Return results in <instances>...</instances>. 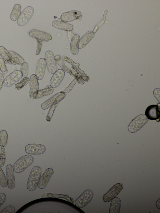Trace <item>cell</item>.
Instances as JSON below:
<instances>
[{
    "label": "cell",
    "instance_id": "603a6c76",
    "mask_svg": "<svg viewBox=\"0 0 160 213\" xmlns=\"http://www.w3.org/2000/svg\"><path fill=\"white\" fill-rule=\"evenodd\" d=\"M9 52L11 55V64L21 65L25 62L24 59L18 53L12 51H10Z\"/></svg>",
    "mask_w": 160,
    "mask_h": 213
},
{
    "label": "cell",
    "instance_id": "2e32d148",
    "mask_svg": "<svg viewBox=\"0 0 160 213\" xmlns=\"http://www.w3.org/2000/svg\"><path fill=\"white\" fill-rule=\"evenodd\" d=\"M6 175L8 186L10 189H13L15 186L14 171L12 165L9 164L6 166Z\"/></svg>",
    "mask_w": 160,
    "mask_h": 213
},
{
    "label": "cell",
    "instance_id": "836d02e7",
    "mask_svg": "<svg viewBox=\"0 0 160 213\" xmlns=\"http://www.w3.org/2000/svg\"><path fill=\"white\" fill-rule=\"evenodd\" d=\"M20 71L22 74L23 78L27 77L28 72V65L27 62H24L21 65Z\"/></svg>",
    "mask_w": 160,
    "mask_h": 213
},
{
    "label": "cell",
    "instance_id": "e575fe53",
    "mask_svg": "<svg viewBox=\"0 0 160 213\" xmlns=\"http://www.w3.org/2000/svg\"><path fill=\"white\" fill-rule=\"evenodd\" d=\"M77 82V80L75 78L70 84L63 91L61 92L64 93L65 95H66L72 89L75 84Z\"/></svg>",
    "mask_w": 160,
    "mask_h": 213
},
{
    "label": "cell",
    "instance_id": "d4e9b609",
    "mask_svg": "<svg viewBox=\"0 0 160 213\" xmlns=\"http://www.w3.org/2000/svg\"><path fill=\"white\" fill-rule=\"evenodd\" d=\"M53 91V88L50 85H48L45 88L38 90L35 99H38L49 95L51 94Z\"/></svg>",
    "mask_w": 160,
    "mask_h": 213
},
{
    "label": "cell",
    "instance_id": "9c48e42d",
    "mask_svg": "<svg viewBox=\"0 0 160 213\" xmlns=\"http://www.w3.org/2000/svg\"><path fill=\"white\" fill-rule=\"evenodd\" d=\"M22 74L20 70L14 71L7 76L4 79L3 84L7 87H10L20 80Z\"/></svg>",
    "mask_w": 160,
    "mask_h": 213
},
{
    "label": "cell",
    "instance_id": "9a60e30c",
    "mask_svg": "<svg viewBox=\"0 0 160 213\" xmlns=\"http://www.w3.org/2000/svg\"><path fill=\"white\" fill-rule=\"evenodd\" d=\"M30 97L35 99L38 90V80L35 74L32 75L30 78Z\"/></svg>",
    "mask_w": 160,
    "mask_h": 213
},
{
    "label": "cell",
    "instance_id": "74e56055",
    "mask_svg": "<svg viewBox=\"0 0 160 213\" xmlns=\"http://www.w3.org/2000/svg\"><path fill=\"white\" fill-rule=\"evenodd\" d=\"M37 47L36 55H38L40 53L42 46V41L37 39Z\"/></svg>",
    "mask_w": 160,
    "mask_h": 213
},
{
    "label": "cell",
    "instance_id": "4dcf8cb0",
    "mask_svg": "<svg viewBox=\"0 0 160 213\" xmlns=\"http://www.w3.org/2000/svg\"><path fill=\"white\" fill-rule=\"evenodd\" d=\"M42 197H63L68 200L70 201H71L73 203V201L72 199L69 197L68 196L66 195H59L58 194H42Z\"/></svg>",
    "mask_w": 160,
    "mask_h": 213
},
{
    "label": "cell",
    "instance_id": "5bb4252c",
    "mask_svg": "<svg viewBox=\"0 0 160 213\" xmlns=\"http://www.w3.org/2000/svg\"><path fill=\"white\" fill-rule=\"evenodd\" d=\"M54 173L52 168L47 169L41 176L40 177L38 186L41 189L45 187Z\"/></svg>",
    "mask_w": 160,
    "mask_h": 213
},
{
    "label": "cell",
    "instance_id": "ffe728a7",
    "mask_svg": "<svg viewBox=\"0 0 160 213\" xmlns=\"http://www.w3.org/2000/svg\"><path fill=\"white\" fill-rule=\"evenodd\" d=\"M94 36V33L91 31L87 32L80 39L78 45L79 49H81L84 47L92 40Z\"/></svg>",
    "mask_w": 160,
    "mask_h": 213
},
{
    "label": "cell",
    "instance_id": "ee69618b",
    "mask_svg": "<svg viewBox=\"0 0 160 213\" xmlns=\"http://www.w3.org/2000/svg\"><path fill=\"white\" fill-rule=\"evenodd\" d=\"M160 198H159L157 201L156 202V206L157 208H158L159 209H160Z\"/></svg>",
    "mask_w": 160,
    "mask_h": 213
},
{
    "label": "cell",
    "instance_id": "7c38bea8",
    "mask_svg": "<svg viewBox=\"0 0 160 213\" xmlns=\"http://www.w3.org/2000/svg\"><path fill=\"white\" fill-rule=\"evenodd\" d=\"M28 33L31 37L42 41L48 42L52 38L50 34L36 29L31 30Z\"/></svg>",
    "mask_w": 160,
    "mask_h": 213
},
{
    "label": "cell",
    "instance_id": "f35d334b",
    "mask_svg": "<svg viewBox=\"0 0 160 213\" xmlns=\"http://www.w3.org/2000/svg\"><path fill=\"white\" fill-rule=\"evenodd\" d=\"M6 199V195L3 193H0V207L3 205Z\"/></svg>",
    "mask_w": 160,
    "mask_h": 213
},
{
    "label": "cell",
    "instance_id": "4fadbf2b",
    "mask_svg": "<svg viewBox=\"0 0 160 213\" xmlns=\"http://www.w3.org/2000/svg\"><path fill=\"white\" fill-rule=\"evenodd\" d=\"M65 75V72L63 70H57L51 79L50 85L53 88L58 87L63 79Z\"/></svg>",
    "mask_w": 160,
    "mask_h": 213
},
{
    "label": "cell",
    "instance_id": "ac0fdd59",
    "mask_svg": "<svg viewBox=\"0 0 160 213\" xmlns=\"http://www.w3.org/2000/svg\"><path fill=\"white\" fill-rule=\"evenodd\" d=\"M64 60L70 63L72 65V68L77 73L81 76L85 82H88L89 79V77L87 76L84 72L80 69L78 67L79 64L78 63H75L72 60L66 56L63 57Z\"/></svg>",
    "mask_w": 160,
    "mask_h": 213
},
{
    "label": "cell",
    "instance_id": "60d3db41",
    "mask_svg": "<svg viewBox=\"0 0 160 213\" xmlns=\"http://www.w3.org/2000/svg\"><path fill=\"white\" fill-rule=\"evenodd\" d=\"M74 35V32L72 30L67 32V37L69 41H71Z\"/></svg>",
    "mask_w": 160,
    "mask_h": 213
},
{
    "label": "cell",
    "instance_id": "cb8c5ba5",
    "mask_svg": "<svg viewBox=\"0 0 160 213\" xmlns=\"http://www.w3.org/2000/svg\"><path fill=\"white\" fill-rule=\"evenodd\" d=\"M21 11V6L18 4H15L10 16L11 19L14 21L18 20Z\"/></svg>",
    "mask_w": 160,
    "mask_h": 213
},
{
    "label": "cell",
    "instance_id": "7402d4cb",
    "mask_svg": "<svg viewBox=\"0 0 160 213\" xmlns=\"http://www.w3.org/2000/svg\"><path fill=\"white\" fill-rule=\"evenodd\" d=\"M80 39V37L78 35L75 34L71 41L70 51L74 55H77L78 52V45Z\"/></svg>",
    "mask_w": 160,
    "mask_h": 213
},
{
    "label": "cell",
    "instance_id": "6da1fadb",
    "mask_svg": "<svg viewBox=\"0 0 160 213\" xmlns=\"http://www.w3.org/2000/svg\"><path fill=\"white\" fill-rule=\"evenodd\" d=\"M42 171L38 166H35L32 169L27 184V188L30 191H34L37 187Z\"/></svg>",
    "mask_w": 160,
    "mask_h": 213
},
{
    "label": "cell",
    "instance_id": "e0dca14e",
    "mask_svg": "<svg viewBox=\"0 0 160 213\" xmlns=\"http://www.w3.org/2000/svg\"><path fill=\"white\" fill-rule=\"evenodd\" d=\"M46 66L44 58H41L39 59L37 63L35 72V75L38 80H41L43 78Z\"/></svg>",
    "mask_w": 160,
    "mask_h": 213
},
{
    "label": "cell",
    "instance_id": "3957f363",
    "mask_svg": "<svg viewBox=\"0 0 160 213\" xmlns=\"http://www.w3.org/2000/svg\"><path fill=\"white\" fill-rule=\"evenodd\" d=\"M148 121V119L145 114L139 115L130 123L128 126V130L131 133H135L139 130Z\"/></svg>",
    "mask_w": 160,
    "mask_h": 213
},
{
    "label": "cell",
    "instance_id": "d590c367",
    "mask_svg": "<svg viewBox=\"0 0 160 213\" xmlns=\"http://www.w3.org/2000/svg\"><path fill=\"white\" fill-rule=\"evenodd\" d=\"M0 70L4 75L8 72L5 62L2 58H0Z\"/></svg>",
    "mask_w": 160,
    "mask_h": 213
},
{
    "label": "cell",
    "instance_id": "8d00e7d4",
    "mask_svg": "<svg viewBox=\"0 0 160 213\" xmlns=\"http://www.w3.org/2000/svg\"><path fill=\"white\" fill-rule=\"evenodd\" d=\"M15 208L12 206L10 205L3 209L0 212V213H15Z\"/></svg>",
    "mask_w": 160,
    "mask_h": 213
},
{
    "label": "cell",
    "instance_id": "ab89813d",
    "mask_svg": "<svg viewBox=\"0 0 160 213\" xmlns=\"http://www.w3.org/2000/svg\"><path fill=\"white\" fill-rule=\"evenodd\" d=\"M153 94L155 97L159 102L160 99V89L157 88L154 91Z\"/></svg>",
    "mask_w": 160,
    "mask_h": 213
},
{
    "label": "cell",
    "instance_id": "83f0119b",
    "mask_svg": "<svg viewBox=\"0 0 160 213\" xmlns=\"http://www.w3.org/2000/svg\"><path fill=\"white\" fill-rule=\"evenodd\" d=\"M55 59L56 62L61 67L62 69L64 72L69 73L71 76H72L71 71L69 70L65 65L63 60L61 58V56L59 55H57L55 57Z\"/></svg>",
    "mask_w": 160,
    "mask_h": 213
},
{
    "label": "cell",
    "instance_id": "44dd1931",
    "mask_svg": "<svg viewBox=\"0 0 160 213\" xmlns=\"http://www.w3.org/2000/svg\"><path fill=\"white\" fill-rule=\"evenodd\" d=\"M121 206V201L118 197H115L112 200L109 210V213H119Z\"/></svg>",
    "mask_w": 160,
    "mask_h": 213
},
{
    "label": "cell",
    "instance_id": "277c9868",
    "mask_svg": "<svg viewBox=\"0 0 160 213\" xmlns=\"http://www.w3.org/2000/svg\"><path fill=\"white\" fill-rule=\"evenodd\" d=\"M93 196V191L89 189L85 190L75 200V204L77 207L82 208L88 205Z\"/></svg>",
    "mask_w": 160,
    "mask_h": 213
},
{
    "label": "cell",
    "instance_id": "b9f144b4",
    "mask_svg": "<svg viewBox=\"0 0 160 213\" xmlns=\"http://www.w3.org/2000/svg\"><path fill=\"white\" fill-rule=\"evenodd\" d=\"M4 79V77L3 75L0 73V92L2 88Z\"/></svg>",
    "mask_w": 160,
    "mask_h": 213
},
{
    "label": "cell",
    "instance_id": "52a82bcc",
    "mask_svg": "<svg viewBox=\"0 0 160 213\" xmlns=\"http://www.w3.org/2000/svg\"><path fill=\"white\" fill-rule=\"evenodd\" d=\"M45 59L48 71L50 73L54 74L57 70V66L53 52L51 51H47L45 54Z\"/></svg>",
    "mask_w": 160,
    "mask_h": 213
},
{
    "label": "cell",
    "instance_id": "5b68a950",
    "mask_svg": "<svg viewBox=\"0 0 160 213\" xmlns=\"http://www.w3.org/2000/svg\"><path fill=\"white\" fill-rule=\"evenodd\" d=\"M34 13L33 8L28 6L25 8L18 18L17 23L19 26L22 27L25 25L29 21Z\"/></svg>",
    "mask_w": 160,
    "mask_h": 213
},
{
    "label": "cell",
    "instance_id": "4316f807",
    "mask_svg": "<svg viewBox=\"0 0 160 213\" xmlns=\"http://www.w3.org/2000/svg\"><path fill=\"white\" fill-rule=\"evenodd\" d=\"M61 93V92L57 93L44 102L41 106L42 108L46 110L50 107L54 102L57 97Z\"/></svg>",
    "mask_w": 160,
    "mask_h": 213
},
{
    "label": "cell",
    "instance_id": "f1b7e54d",
    "mask_svg": "<svg viewBox=\"0 0 160 213\" xmlns=\"http://www.w3.org/2000/svg\"><path fill=\"white\" fill-rule=\"evenodd\" d=\"M8 141V134L5 130H2L0 131V145L5 147Z\"/></svg>",
    "mask_w": 160,
    "mask_h": 213
},
{
    "label": "cell",
    "instance_id": "7bdbcfd3",
    "mask_svg": "<svg viewBox=\"0 0 160 213\" xmlns=\"http://www.w3.org/2000/svg\"><path fill=\"white\" fill-rule=\"evenodd\" d=\"M77 80V82L78 83L80 84H83L85 82V81L82 78V77H80Z\"/></svg>",
    "mask_w": 160,
    "mask_h": 213
},
{
    "label": "cell",
    "instance_id": "1f68e13d",
    "mask_svg": "<svg viewBox=\"0 0 160 213\" xmlns=\"http://www.w3.org/2000/svg\"><path fill=\"white\" fill-rule=\"evenodd\" d=\"M6 161V154L4 147L0 145V167L3 166Z\"/></svg>",
    "mask_w": 160,
    "mask_h": 213
},
{
    "label": "cell",
    "instance_id": "d6a6232c",
    "mask_svg": "<svg viewBox=\"0 0 160 213\" xmlns=\"http://www.w3.org/2000/svg\"><path fill=\"white\" fill-rule=\"evenodd\" d=\"M0 185L2 187H5L8 186L6 177L1 167H0Z\"/></svg>",
    "mask_w": 160,
    "mask_h": 213
},
{
    "label": "cell",
    "instance_id": "ba28073f",
    "mask_svg": "<svg viewBox=\"0 0 160 213\" xmlns=\"http://www.w3.org/2000/svg\"><path fill=\"white\" fill-rule=\"evenodd\" d=\"M123 189V185L121 183H117L114 185L103 196L104 202H108L118 195Z\"/></svg>",
    "mask_w": 160,
    "mask_h": 213
},
{
    "label": "cell",
    "instance_id": "d6986e66",
    "mask_svg": "<svg viewBox=\"0 0 160 213\" xmlns=\"http://www.w3.org/2000/svg\"><path fill=\"white\" fill-rule=\"evenodd\" d=\"M52 25L55 28L67 32L72 31L73 28L71 24L61 21L54 20L52 22Z\"/></svg>",
    "mask_w": 160,
    "mask_h": 213
},
{
    "label": "cell",
    "instance_id": "484cf974",
    "mask_svg": "<svg viewBox=\"0 0 160 213\" xmlns=\"http://www.w3.org/2000/svg\"><path fill=\"white\" fill-rule=\"evenodd\" d=\"M0 55L4 60L5 63L11 64V55L9 51L2 46H0Z\"/></svg>",
    "mask_w": 160,
    "mask_h": 213
},
{
    "label": "cell",
    "instance_id": "f546056e",
    "mask_svg": "<svg viewBox=\"0 0 160 213\" xmlns=\"http://www.w3.org/2000/svg\"><path fill=\"white\" fill-rule=\"evenodd\" d=\"M29 81L30 79L28 77H24L19 82L15 85V88L17 90H20L26 85Z\"/></svg>",
    "mask_w": 160,
    "mask_h": 213
},
{
    "label": "cell",
    "instance_id": "8fae6325",
    "mask_svg": "<svg viewBox=\"0 0 160 213\" xmlns=\"http://www.w3.org/2000/svg\"><path fill=\"white\" fill-rule=\"evenodd\" d=\"M81 18V12L77 10H72L63 13L60 17L61 21L66 22L76 19L80 20Z\"/></svg>",
    "mask_w": 160,
    "mask_h": 213
},
{
    "label": "cell",
    "instance_id": "30bf717a",
    "mask_svg": "<svg viewBox=\"0 0 160 213\" xmlns=\"http://www.w3.org/2000/svg\"><path fill=\"white\" fill-rule=\"evenodd\" d=\"M26 152L29 154L40 155L45 152L46 148L43 145L39 144H30L25 148Z\"/></svg>",
    "mask_w": 160,
    "mask_h": 213
},
{
    "label": "cell",
    "instance_id": "7a4b0ae2",
    "mask_svg": "<svg viewBox=\"0 0 160 213\" xmlns=\"http://www.w3.org/2000/svg\"><path fill=\"white\" fill-rule=\"evenodd\" d=\"M34 159L30 155L22 156L14 163L13 168L14 171L17 173H20L33 163Z\"/></svg>",
    "mask_w": 160,
    "mask_h": 213
},
{
    "label": "cell",
    "instance_id": "8992f818",
    "mask_svg": "<svg viewBox=\"0 0 160 213\" xmlns=\"http://www.w3.org/2000/svg\"><path fill=\"white\" fill-rule=\"evenodd\" d=\"M145 114L147 118L149 120L159 121L160 117L159 103L157 105L149 106L146 108Z\"/></svg>",
    "mask_w": 160,
    "mask_h": 213
}]
</instances>
